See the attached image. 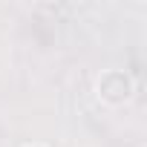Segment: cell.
Wrapping results in <instances>:
<instances>
[{"label":"cell","instance_id":"1","mask_svg":"<svg viewBox=\"0 0 147 147\" xmlns=\"http://www.w3.org/2000/svg\"><path fill=\"white\" fill-rule=\"evenodd\" d=\"M130 90H133V87H130V78L124 75V72H118V69L104 72L101 81H98V92H101V98L110 101V104L127 101V98H130Z\"/></svg>","mask_w":147,"mask_h":147}]
</instances>
